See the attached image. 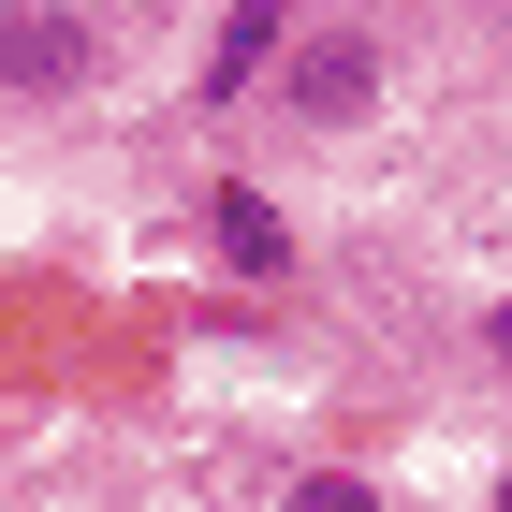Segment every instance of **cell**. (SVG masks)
<instances>
[{"instance_id":"6da1fadb","label":"cell","mask_w":512,"mask_h":512,"mask_svg":"<svg viewBox=\"0 0 512 512\" xmlns=\"http://www.w3.org/2000/svg\"><path fill=\"white\" fill-rule=\"evenodd\" d=\"M381 103H395V44L366 30V15L278 30V118H293V132H366Z\"/></svg>"},{"instance_id":"7a4b0ae2","label":"cell","mask_w":512,"mask_h":512,"mask_svg":"<svg viewBox=\"0 0 512 512\" xmlns=\"http://www.w3.org/2000/svg\"><path fill=\"white\" fill-rule=\"evenodd\" d=\"M103 88V30L74 0H0V103H88Z\"/></svg>"},{"instance_id":"3957f363","label":"cell","mask_w":512,"mask_h":512,"mask_svg":"<svg viewBox=\"0 0 512 512\" xmlns=\"http://www.w3.org/2000/svg\"><path fill=\"white\" fill-rule=\"evenodd\" d=\"M278 30H293V0H235L220 44H205V74H191V103H249V74L278 59Z\"/></svg>"},{"instance_id":"277c9868","label":"cell","mask_w":512,"mask_h":512,"mask_svg":"<svg viewBox=\"0 0 512 512\" xmlns=\"http://www.w3.org/2000/svg\"><path fill=\"white\" fill-rule=\"evenodd\" d=\"M205 220H220V264H235V278H278V264H293V220H278L249 176H235V191H205Z\"/></svg>"},{"instance_id":"5b68a950","label":"cell","mask_w":512,"mask_h":512,"mask_svg":"<svg viewBox=\"0 0 512 512\" xmlns=\"http://www.w3.org/2000/svg\"><path fill=\"white\" fill-rule=\"evenodd\" d=\"M483 366H498V381H512V293H498V308H483Z\"/></svg>"}]
</instances>
